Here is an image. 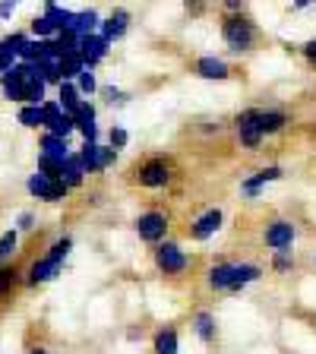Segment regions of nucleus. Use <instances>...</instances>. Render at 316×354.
Here are the masks:
<instances>
[{"instance_id":"nucleus-14","label":"nucleus","mask_w":316,"mask_h":354,"mask_svg":"<svg viewBox=\"0 0 316 354\" xmlns=\"http://www.w3.org/2000/svg\"><path fill=\"white\" fill-rule=\"evenodd\" d=\"M291 127H295V111H288L285 104H259V130H263L266 142L281 136Z\"/></svg>"},{"instance_id":"nucleus-25","label":"nucleus","mask_w":316,"mask_h":354,"mask_svg":"<svg viewBox=\"0 0 316 354\" xmlns=\"http://www.w3.org/2000/svg\"><path fill=\"white\" fill-rule=\"evenodd\" d=\"M76 88H80V95H98V88L102 86H98V80H95V70H82Z\"/></svg>"},{"instance_id":"nucleus-18","label":"nucleus","mask_w":316,"mask_h":354,"mask_svg":"<svg viewBox=\"0 0 316 354\" xmlns=\"http://www.w3.org/2000/svg\"><path fill=\"white\" fill-rule=\"evenodd\" d=\"M266 269L279 279H288V275H295L301 269V259H297V250H281V253H269L266 259Z\"/></svg>"},{"instance_id":"nucleus-26","label":"nucleus","mask_w":316,"mask_h":354,"mask_svg":"<svg viewBox=\"0 0 316 354\" xmlns=\"http://www.w3.org/2000/svg\"><path fill=\"white\" fill-rule=\"evenodd\" d=\"M22 354H57L48 342H41V339H35V329L29 332V339H26V348H22Z\"/></svg>"},{"instance_id":"nucleus-21","label":"nucleus","mask_w":316,"mask_h":354,"mask_svg":"<svg viewBox=\"0 0 316 354\" xmlns=\"http://www.w3.org/2000/svg\"><path fill=\"white\" fill-rule=\"evenodd\" d=\"M38 146H41L44 158H57V162H66V158H70V152H66V140H60V136H54V133H44Z\"/></svg>"},{"instance_id":"nucleus-10","label":"nucleus","mask_w":316,"mask_h":354,"mask_svg":"<svg viewBox=\"0 0 316 354\" xmlns=\"http://www.w3.org/2000/svg\"><path fill=\"white\" fill-rule=\"evenodd\" d=\"M190 332L196 335V342L203 348H209L212 354L221 351V323L215 307H209L206 301H199L196 307L190 310Z\"/></svg>"},{"instance_id":"nucleus-20","label":"nucleus","mask_w":316,"mask_h":354,"mask_svg":"<svg viewBox=\"0 0 316 354\" xmlns=\"http://www.w3.org/2000/svg\"><path fill=\"white\" fill-rule=\"evenodd\" d=\"M19 243H22V234L16 228H10V231L0 234V266L13 263V259L19 257Z\"/></svg>"},{"instance_id":"nucleus-1","label":"nucleus","mask_w":316,"mask_h":354,"mask_svg":"<svg viewBox=\"0 0 316 354\" xmlns=\"http://www.w3.org/2000/svg\"><path fill=\"white\" fill-rule=\"evenodd\" d=\"M124 184L136 193H174L184 184V165L174 152H142L124 168Z\"/></svg>"},{"instance_id":"nucleus-29","label":"nucleus","mask_w":316,"mask_h":354,"mask_svg":"<svg viewBox=\"0 0 316 354\" xmlns=\"http://www.w3.org/2000/svg\"><path fill=\"white\" fill-rule=\"evenodd\" d=\"M16 13V3H0V16L7 19V16H13Z\"/></svg>"},{"instance_id":"nucleus-24","label":"nucleus","mask_w":316,"mask_h":354,"mask_svg":"<svg viewBox=\"0 0 316 354\" xmlns=\"http://www.w3.org/2000/svg\"><path fill=\"white\" fill-rule=\"evenodd\" d=\"M98 95H102L104 104H111V108H114V104H124L127 98H130V92H124L120 86H102V88H98Z\"/></svg>"},{"instance_id":"nucleus-28","label":"nucleus","mask_w":316,"mask_h":354,"mask_svg":"<svg viewBox=\"0 0 316 354\" xmlns=\"http://www.w3.org/2000/svg\"><path fill=\"white\" fill-rule=\"evenodd\" d=\"M35 225H38V215L35 212H19V215H16V231H19V234L35 231Z\"/></svg>"},{"instance_id":"nucleus-12","label":"nucleus","mask_w":316,"mask_h":354,"mask_svg":"<svg viewBox=\"0 0 316 354\" xmlns=\"http://www.w3.org/2000/svg\"><path fill=\"white\" fill-rule=\"evenodd\" d=\"M26 193H29L32 199H38V203H64L66 196H70V187L60 180V177H51V174H41V171H35V174H29V180H26Z\"/></svg>"},{"instance_id":"nucleus-2","label":"nucleus","mask_w":316,"mask_h":354,"mask_svg":"<svg viewBox=\"0 0 316 354\" xmlns=\"http://www.w3.org/2000/svg\"><path fill=\"white\" fill-rule=\"evenodd\" d=\"M219 38L225 44V51L241 60L253 57L266 44V32L259 29L257 16L250 13L243 0H231V3L219 7Z\"/></svg>"},{"instance_id":"nucleus-16","label":"nucleus","mask_w":316,"mask_h":354,"mask_svg":"<svg viewBox=\"0 0 316 354\" xmlns=\"http://www.w3.org/2000/svg\"><path fill=\"white\" fill-rule=\"evenodd\" d=\"M149 354H180V323L165 319L149 332Z\"/></svg>"},{"instance_id":"nucleus-11","label":"nucleus","mask_w":316,"mask_h":354,"mask_svg":"<svg viewBox=\"0 0 316 354\" xmlns=\"http://www.w3.org/2000/svg\"><path fill=\"white\" fill-rule=\"evenodd\" d=\"M26 266H29V259L22 257V253L13 259V263L0 266V313L13 307L19 291L26 288Z\"/></svg>"},{"instance_id":"nucleus-15","label":"nucleus","mask_w":316,"mask_h":354,"mask_svg":"<svg viewBox=\"0 0 316 354\" xmlns=\"http://www.w3.org/2000/svg\"><path fill=\"white\" fill-rule=\"evenodd\" d=\"M281 177H285V168H281V165H275V162L272 165H263V168H257L253 174L243 177L237 190H241L243 199H259L266 187L275 184V180H281Z\"/></svg>"},{"instance_id":"nucleus-30","label":"nucleus","mask_w":316,"mask_h":354,"mask_svg":"<svg viewBox=\"0 0 316 354\" xmlns=\"http://www.w3.org/2000/svg\"><path fill=\"white\" fill-rule=\"evenodd\" d=\"M310 263H313V269H316V247H313V253H310Z\"/></svg>"},{"instance_id":"nucleus-27","label":"nucleus","mask_w":316,"mask_h":354,"mask_svg":"<svg viewBox=\"0 0 316 354\" xmlns=\"http://www.w3.org/2000/svg\"><path fill=\"white\" fill-rule=\"evenodd\" d=\"M108 140H111V149L118 152V149H127V142H130V133L124 130V127H111V133H108Z\"/></svg>"},{"instance_id":"nucleus-3","label":"nucleus","mask_w":316,"mask_h":354,"mask_svg":"<svg viewBox=\"0 0 316 354\" xmlns=\"http://www.w3.org/2000/svg\"><path fill=\"white\" fill-rule=\"evenodd\" d=\"M149 266H152L155 279L165 281L168 288H190L193 281H199L203 259L193 250H187L180 237H168L165 243L149 250Z\"/></svg>"},{"instance_id":"nucleus-5","label":"nucleus","mask_w":316,"mask_h":354,"mask_svg":"<svg viewBox=\"0 0 316 354\" xmlns=\"http://www.w3.org/2000/svg\"><path fill=\"white\" fill-rule=\"evenodd\" d=\"M301 241V225L285 212H266L257 225V243L269 253L295 250Z\"/></svg>"},{"instance_id":"nucleus-9","label":"nucleus","mask_w":316,"mask_h":354,"mask_svg":"<svg viewBox=\"0 0 316 354\" xmlns=\"http://www.w3.org/2000/svg\"><path fill=\"white\" fill-rule=\"evenodd\" d=\"M228 130L234 133V142L243 149V152H263L266 136L259 130V104H250V108H241L228 118Z\"/></svg>"},{"instance_id":"nucleus-7","label":"nucleus","mask_w":316,"mask_h":354,"mask_svg":"<svg viewBox=\"0 0 316 354\" xmlns=\"http://www.w3.org/2000/svg\"><path fill=\"white\" fill-rule=\"evenodd\" d=\"M234 269H237V257H228V253L206 259L203 269H199L203 295H206L209 301H215V297H231V288H234Z\"/></svg>"},{"instance_id":"nucleus-23","label":"nucleus","mask_w":316,"mask_h":354,"mask_svg":"<svg viewBox=\"0 0 316 354\" xmlns=\"http://www.w3.org/2000/svg\"><path fill=\"white\" fill-rule=\"evenodd\" d=\"M297 57H301V64L307 66L310 73H316V35H310L307 41L297 44Z\"/></svg>"},{"instance_id":"nucleus-13","label":"nucleus","mask_w":316,"mask_h":354,"mask_svg":"<svg viewBox=\"0 0 316 354\" xmlns=\"http://www.w3.org/2000/svg\"><path fill=\"white\" fill-rule=\"evenodd\" d=\"M60 272H64V263H60V259H54L51 253H38V257H32L29 266H26V291H38V288L51 285Z\"/></svg>"},{"instance_id":"nucleus-4","label":"nucleus","mask_w":316,"mask_h":354,"mask_svg":"<svg viewBox=\"0 0 316 354\" xmlns=\"http://www.w3.org/2000/svg\"><path fill=\"white\" fill-rule=\"evenodd\" d=\"M174 225H177L174 209L165 206V203H149V206H142L130 221L136 241L146 243L149 250L158 247V243H165L168 237H174Z\"/></svg>"},{"instance_id":"nucleus-19","label":"nucleus","mask_w":316,"mask_h":354,"mask_svg":"<svg viewBox=\"0 0 316 354\" xmlns=\"http://www.w3.org/2000/svg\"><path fill=\"white\" fill-rule=\"evenodd\" d=\"M60 180H64L70 190H76V187H82L86 184V168H82V162H80V155H70L64 162V171H60Z\"/></svg>"},{"instance_id":"nucleus-17","label":"nucleus","mask_w":316,"mask_h":354,"mask_svg":"<svg viewBox=\"0 0 316 354\" xmlns=\"http://www.w3.org/2000/svg\"><path fill=\"white\" fill-rule=\"evenodd\" d=\"M130 26H133V13H130V10H127V7H114L102 19V26H98V38H102L104 44H114V41H120V38L130 32Z\"/></svg>"},{"instance_id":"nucleus-6","label":"nucleus","mask_w":316,"mask_h":354,"mask_svg":"<svg viewBox=\"0 0 316 354\" xmlns=\"http://www.w3.org/2000/svg\"><path fill=\"white\" fill-rule=\"evenodd\" d=\"M184 70L193 80H203V82H243L247 80L243 64L215 57V54H193V57L184 60Z\"/></svg>"},{"instance_id":"nucleus-22","label":"nucleus","mask_w":316,"mask_h":354,"mask_svg":"<svg viewBox=\"0 0 316 354\" xmlns=\"http://www.w3.org/2000/svg\"><path fill=\"white\" fill-rule=\"evenodd\" d=\"M19 124L29 127V130H38V127H44L41 104H22V108H19Z\"/></svg>"},{"instance_id":"nucleus-8","label":"nucleus","mask_w":316,"mask_h":354,"mask_svg":"<svg viewBox=\"0 0 316 354\" xmlns=\"http://www.w3.org/2000/svg\"><path fill=\"white\" fill-rule=\"evenodd\" d=\"M225 221H228V212L225 206L219 203H209V206L196 209L190 218L180 225V241H190V243H206L225 228Z\"/></svg>"}]
</instances>
